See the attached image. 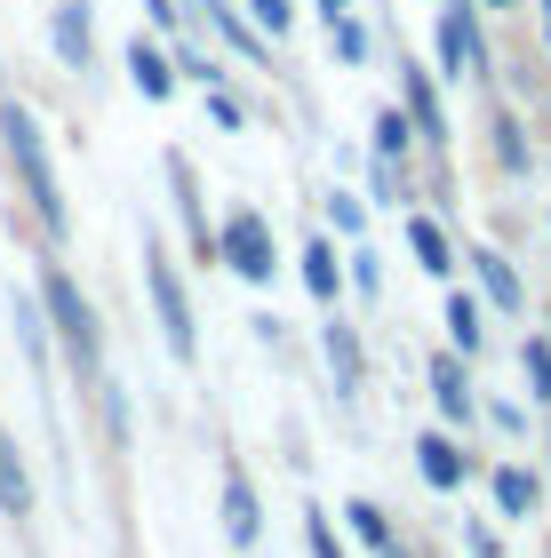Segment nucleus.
<instances>
[{
    "mask_svg": "<svg viewBox=\"0 0 551 558\" xmlns=\"http://www.w3.org/2000/svg\"><path fill=\"white\" fill-rule=\"evenodd\" d=\"M48 33H57V57H64L72 72H88V64H96V40H88V9H81V0H64Z\"/></svg>",
    "mask_w": 551,
    "mask_h": 558,
    "instance_id": "4468645a",
    "label": "nucleus"
},
{
    "mask_svg": "<svg viewBox=\"0 0 551 558\" xmlns=\"http://www.w3.org/2000/svg\"><path fill=\"white\" fill-rule=\"evenodd\" d=\"M440 64H447V72H488V64H480V33H471L464 9L440 16Z\"/></svg>",
    "mask_w": 551,
    "mask_h": 558,
    "instance_id": "2eb2a0df",
    "label": "nucleus"
},
{
    "mask_svg": "<svg viewBox=\"0 0 551 558\" xmlns=\"http://www.w3.org/2000/svg\"><path fill=\"white\" fill-rule=\"evenodd\" d=\"M375 558H408V550H399V543H392V550H375Z\"/></svg>",
    "mask_w": 551,
    "mask_h": 558,
    "instance_id": "2f4dec72",
    "label": "nucleus"
},
{
    "mask_svg": "<svg viewBox=\"0 0 551 558\" xmlns=\"http://www.w3.org/2000/svg\"><path fill=\"white\" fill-rule=\"evenodd\" d=\"M328 48H336V64H368V24L360 16H336L328 24Z\"/></svg>",
    "mask_w": 551,
    "mask_h": 558,
    "instance_id": "5701e85b",
    "label": "nucleus"
},
{
    "mask_svg": "<svg viewBox=\"0 0 551 558\" xmlns=\"http://www.w3.org/2000/svg\"><path fill=\"white\" fill-rule=\"evenodd\" d=\"M0 511H9V519H33V471H24V454H16L9 430H0Z\"/></svg>",
    "mask_w": 551,
    "mask_h": 558,
    "instance_id": "dca6fc26",
    "label": "nucleus"
},
{
    "mask_svg": "<svg viewBox=\"0 0 551 558\" xmlns=\"http://www.w3.org/2000/svg\"><path fill=\"white\" fill-rule=\"evenodd\" d=\"M495 502H504V519H536V478L528 471H519V463H504V471H495Z\"/></svg>",
    "mask_w": 551,
    "mask_h": 558,
    "instance_id": "aec40b11",
    "label": "nucleus"
},
{
    "mask_svg": "<svg viewBox=\"0 0 551 558\" xmlns=\"http://www.w3.org/2000/svg\"><path fill=\"white\" fill-rule=\"evenodd\" d=\"M304 543H312V558H344V543H336L328 511H304Z\"/></svg>",
    "mask_w": 551,
    "mask_h": 558,
    "instance_id": "393cba45",
    "label": "nucleus"
},
{
    "mask_svg": "<svg viewBox=\"0 0 551 558\" xmlns=\"http://www.w3.org/2000/svg\"><path fill=\"white\" fill-rule=\"evenodd\" d=\"M40 303H48V327H57L72 375H81L88 391H105V336H96V312L81 295V279H72L64 264H40Z\"/></svg>",
    "mask_w": 551,
    "mask_h": 558,
    "instance_id": "f257e3e1",
    "label": "nucleus"
},
{
    "mask_svg": "<svg viewBox=\"0 0 551 558\" xmlns=\"http://www.w3.org/2000/svg\"><path fill=\"white\" fill-rule=\"evenodd\" d=\"M344 526H352V543L360 550H392V519H384V502H344Z\"/></svg>",
    "mask_w": 551,
    "mask_h": 558,
    "instance_id": "a211bd4d",
    "label": "nucleus"
},
{
    "mask_svg": "<svg viewBox=\"0 0 551 558\" xmlns=\"http://www.w3.org/2000/svg\"><path fill=\"white\" fill-rule=\"evenodd\" d=\"M399 112H408V129L416 144H447V105H440V88H432V72L423 64H399Z\"/></svg>",
    "mask_w": 551,
    "mask_h": 558,
    "instance_id": "39448f33",
    "label": "nucleus"
},
{
    "mask_svg": "<svg viewBox=\"0 0 551 558\" xmlns=\"http://www.w3.org/2000/svg\"><path fill=\"white\" fill-rule=\"evenodd\" d=\"M208 120H216V129H248V112H240L224 88H208Z\"/></svg>",
    "mask_w": 551,
    "mask_h": 558,
    "instance_id": "c85d7f7f",
    "label": "nucleus"
},
{
    "mask_svg": "<svg viewBox=\"0 0 551 558\" xmlns=\"http://www.w3.org/2000/svg\"><path fill=\"white\" fill-rule=\"evenodd\" d=\"M519 367H528V391L551 408V336H528V351H519Z\"/></svg>",
    "mask_w": 551,
    "mask_h": 558,
    "instance_id": "b1692460",
    "label": "nucleus"
},
{
    "mask_svg": "<svg viewBox=\"0 0 551 558\" xmlns=\"http://www.w3.org/2000/svg\"><path fill=\"white\" fill-rule=\"evenodd\" d=\"M480 343H488V327H480V303H471V295H447V351H456V360H471Z\"/></svg>",
    "mask_w": 551,
    "mask_h": 558,
    "instance_id": "f3484780",
    "label": "nucleus"
},
{
    "mask_svg": "<svg viewBox=\"0 0 551 558\" xmlns=\"http://www.w3.org/2000/svg\"><path fill=\"white\" fill-rule=\"evenodd\" d=\"M129 72H136V88L153 96V105H168V96H177V64H168L160 40H129Z\"/></svg>",
    "mask_w": 551,
    "mask_h": 558,
    "instance_id": "f8f14e48",
    "label": "nucleus"
},
{
    "mask_svg": "<svg viewBox=\"0 0 551 558\" xmlns=\"http://www.w3.org/2000/svg\"><path fill=\"white\" fill-rule=\"evenodd\" d=\"M144 288H153V312H160V343L177 351V367H192V360H200L192 295H184V279H177V264H168V247H160V240H144Z\"/></svg>",
    "mask_w": 551,
    "mask_h": 558,
    "instance_id": "7ed1b4c3",
    "label": "nucleus"
},
{
    "mask_svg": "<svg viewBox=\"0 0 551 558\" xmlns=\"http://www.w3.org/2000/svg\"><path fill=\"white\" fill-rule=\"evenodd\" d=\"M224 264H232L240 279H248V288H264V279L272 271H280V247H272V223L256 216V208H232V216H224Z\"/></svg>",
    "mask_w": 551,
    "mask_h": 558,
    "instance_id": "20e7f679",
    "label": "nucleus"
},
{
    "mask_svg": "<svg viewBox=\"0 0 551 558\" xmlns=\"http://www.w3.org/2000/svg\"><path fill=\"white\" fill-rule=\"evenodd\" d=\"M344 256H336V247L328 240H304V288L320 295V303H336V288H344V271H336Z\"/></svg>",
    "mask_w": 551,
    "mask_h": 558,
    "instance_id": "6ab92c4d",
    "label": "nucleus"
},
{
    "mask_svg": "<svg viewBox=\"0 0 551 558\" xmlns=\"http://www.w3.org/2000/svg\"><path fill=\"white\" fill-rule=\"evenodd\" d=\"M144 16H153V33H184L192 9H177V0H144Z\"/></svg>",
    "mask_w": 551,
    "mask_h": 558,
    "instance_id": "bb28decb",
    "label": "nucleus"
},
{
    "mask_svg": "<svg viewBox=\"0 0 551 558\" xmlns=\"http://www.w3.org/2000/svg\"><path fill=\"white\" fill-rule=\"evenodd\" d=\"M0 144H9V168L24 175V199H33V216L48 223V240H64V192H57V168H48V136L16 96L0 105Z\"/></svg>",
    "mask_w": 551,
    "mask_h": 558,
    "instance_id": "f03ea898",
    "label": "nucleus"
},
{
    "mask_svg": "<svg viewBox=\"0 0 551 558\" xmlns=\"http://www.w3.org/2000/svg\"><path fill=\"white\" fill-rule=\"evenodd\" d=\"M320 16H328V24H336V16H352V0H320Z\"/></svg>",
    "mask_w": 551,
    "mask_h": 558,
    "instance_id": "7c9ffc66",
    "label": "nucleus"
},
{
    "mask_svg": "<svg viewBox=\"0 0 551 558\" xmlns=\"http://www.w3.org/2000/svg\"><path fill=\"white\" fill-rule=\"evenodd\" d=\"M495 160H504V168H528V144H519V129H512L504 112H495Z\"/></svg>",
    "mask_w": 551,
    "mask_h": 558,
    "instance_id": "a878e982",
    "label": "nucleus"
},
{
    "mask_svg": "<svg viewBox=\"0 0 551 558\" xmlns=\"http://www.w3.org/2000/svg\"><path fill=\"white\" fill-rule=\"evenodd\" d=\"M416 471H423V487H440V495H447V487H464V471H471V463H464V447H456V439L423 430V439H416Z\"/></svg>",
    "mask_w": 551,
    "mask_h": 558,
    "instance_id": "1a4fd4ad",
    "label": "nucleus"
},
{
    "mask_svg": "<svg viewBox=\"0 0 551 558\" xmlns=\"http://www.w3.org/2000/svg\"><path fill=\"white\" fill-rule=\"evenodd\" d=\"M495 9H519V0H495Z\"/></svg>",
    "mask_w": 551,
    "mask_h": 558,
    "instance_id": "72a5a7b5",
    "label": "nucleus"
},
{
    "mask_svg": "<svg viewBox=\"0 0 551 558\" xmlns=\"http://www.w3.org/2000/svg\"><path fill=\"white\" fill-rule=\"evenodd\" d=\"M320 343H328V367H336V391L352 399L368 384V360H360V327H344V319H320Z\"/></svg>",
    "mask_w": 551,
    "mask_h": 558,
    "instance_id": "6e6552de",
    "label": "nucleus"
},
{
    "mask_svg": "<svg viewBox=\"0 0 551 558\" xmlns=\"http://www.w3.org/2000/svg\"><path fill=\"white\" fill-rule=\"evenodd\" d=\"M408 247H416L423 279H447V271H456V240H447V232H440V223L423 216V208H408Z\"/></svg>",
    "mask_w": 551,
    "mask_h": 558,
    "instance_id": "9d476101",
    "label": "nucleus"
},
{
    "mask_svg": "<svg viewBox=\"0 0 551 558\" xmlns=\"http://www.w3.org/2000/svg\"><path fill=\"white\" fill-rule=\"evenodd\" d=\"M543 33H551V0H543Z\"/></svg>",
    "mask_w": 551,
    "mask_h": 558,
    "instance_id": "473e14b6",
    "label": "nucleus"
},
{
    "mask_svg": "<svg viewBox=\"0 0 551 558\" xmlns=\"http://www.w3.org/2000/svg\"><path fill=\"white\" fill-rule=\"evenodd\" d=\"M471 279H480V295L495 303V312H504V319H519V312H528V288H519V271L504 264V256H495V247H471Z\"/></svg>",
    "mask_w": 551,
    "mask_h": 558,
    "instance_id": "0eeeda50",
    "label": "nucleus"
},
{
    "mask_svg": "<svg viewBox=\"0 0 551 558\" xmlns=\"http://www.w3.org/2000/svg\"><path fill=\"white\" fill-rule=\"evenodd\" d=\"M248 24H256V33L264 40H288L296 33V0H248V9H240Z\"/></svg>",
    "mask_w": 551,
    "mask_h": 558,
    "instance_id": "412c9836",
    "label": "nucleus"
},
{
    "mask_svg": "<svg viewBox=\"0 0 551 558\" xmlns=\"http://www.w3.org/2000/svg\"><path fill=\"white\" fill-rule=\"evenodd\" d=\"M432 399H440L447 423H471V375H464L456 351H432Z\"/></svg>",
    "mask_w": 551,
    "mask_h": 558,
    "instance_id": "9b49d317",
    "label": "nucleus"
},
{
    "mask_svg": "<svg viewBox=\"0 0 551 558\" xmlns=\"http://www.w3.org/2000/svg\"><path fill=\"white\" fill-rule=\"evenodd\" d=\"M224 535H232L240 550H256V535H264V519H256V487L232 471L224 478Z\"/></svg>",
    "mask_w": 551,
    "mask_h": 558,
    "instance_id": "ddd939ff",
    "label": "nucleus"
},
{
    "mask_svg": "<svg viewBox=\"0 0 551 558\" xmlns=\"http://www.w3.org/2000/svg\"><path fill=\"white\" fill-rule=\"evenodd\" d=\"M192 16L208 24V33L224 40V48H240V64H256V72H272V40L256 33V24H248L232 0H192Z\"/></svg>",
    "mask_w": 551,
    "mask_h": 558,
    "instance_id": "423d86ee",
    "label": "nucleus"
},
{
    "mask_svg": "<svg viewBox=\"0 0 551 558\" xmlns=\"http://www.w3.org/2000/svg\"><path fill=\"white\" fill-rule=\"evenodd\" d=\"M416 144V129H408V112H375V160H399V151H408Z\"/></svg>",
    "mask_w": 551,
    "mask_h": 558,
    "instance_id": "4be33fe9",
    "label": "nucleus"
},
{
    "mask_svg": "<svg viewBox=\"0 0 551 558\" xmlns=\"http://www.w3.org/2000/svg\"><path fill=\"white\" fill-rule=\"evenodd\" d=\"M352 288L375 295V247H360V256H352Z\"/></svg>",
    "mask_w": 551,
    "mask_h": 558,
    "instance_id": "c756f323",
    "label": "nucleus"
},
{
    "mask_svg": "<svg viewBox=\"0 0 551 558\" xmlns=\"http://www.w3.org/2000/svg\"><path fill=\"white\" fill-rule=\"evenodd\" d=\"M328 216H336V232H360V223H368L352 192H328Z\"/></svg>",
    "mask_w": 551,
    "mask_h": 558,
    "instance_id": "cd10ccee",
    "label": "nucleus"
}]
</instances>
